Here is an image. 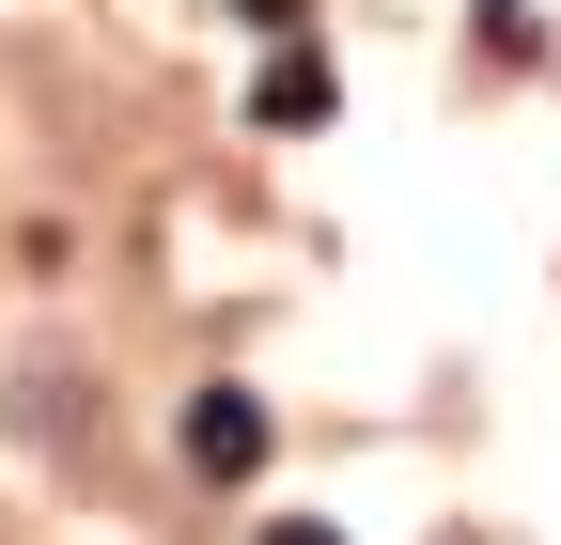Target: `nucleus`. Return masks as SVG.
I'll return each instance as SVG.
<instances>
[{
    "instance_id": "obj_1",
    "label": "nucleus",
    "mask_w": 561,
    "mask_h": 545,
    "mask_svg": "<svg viewBox=\"0 0 561 545\" xmlns=\"http://www.w3.org/2000/svg\"><path fill=\"white\" fill-rule=\"evenodd\" d=\"M187 452H203V467H250V452H265V421H250L234 390H203V421H187Z\"/></svg>"
},
{
    "instance_id": "obj_2",
    "label": "nucleus",
    "mask_w": 561,
    "mask_h": 545,
    "mask_svg": "<svg viewBox=\"0 0 561 545\" xmlns=\"http://www.w3.org/2000/svg\"><path fill=\"white\" fill-rule=\"evenodd\" d=\"M265 545H328V530H312V514H297V530H265Z\"/></svg>"
}]
</instances>
